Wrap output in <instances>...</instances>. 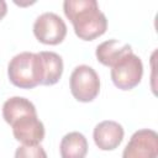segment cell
I'll list each match as a JSON object with an SVG mask.
<instances>
[{"label":"cell","mask_w":158,"mask_h":158,"mask_svg":"<svg viewBox=\"0 0 158 158\" xmlns=\"http://www.w3.org/2000/svg\"><path fill=\"white\" fill-rule=\"evenodd\" d=\"M63 11L73 23L75 35L83 41H93L106 32L107 19L96 0H65Z\"/></svg>","instance_id":"1"},{"label":"cell","mask_w":158,"mask_h":158,"mask_svg":"<svg viewBox=\"0 0 158 158\" xmlns=\"http://www.w3.org/2000/svg\"><path fill=\"white\" fill-rule=\"evenodd\" d=\"M9 80L17 88L32 89L43 80L42 59L38 53L22 52L16 54L7 65Z\"/></svg>","instance_id":"2"},{"label":"cell","mask_w":158,"mask_h":158,"mask_svg":"<svg viewBox=\"0 0 158 158\" xmlns=\"http://www.w3.org/2000/svg\"><path fill=\"white\" fill-rule=\"evenodd\" d=\"M143 75V64L133 52L120 58L111 67V80L121 90H131L137 86Z\"/></svg>","instance_id":"3"},{"label":"cell","mask_w":158,"mask_h":158,"mask_svg":"<svg viewBox=\"0 0 158 158\" xmlns=\"http://www.w3.org/2000/svg\"><path fill=\"white\" fill-rule=\"evenodd\" d=\"M69 86L72 95L80 102L93 101L100 91V79L98 73L89 65L81 64L74 68L70 74Z\"/></svg>","instance_id":"4"},{"label":"cell","mask_w":158,"mask_h":158,"mask_svg":"<svg viewBox=\"0 0 158 158\" xmlns=\"http://www.w3.org/2000/svg\"><path fill=\"white\" fill-rule=\"evenodd\" d=\"M33 35L43 44H58L67 35V25L54 12H43L33 23Z\"/></svg>","instance_id":"5"},{"label":"cell","mask_w":158,"mask_h":158,"mask_svg":"<svg viewBox=\"0 0 158 158\" xmlns=\"http://www.w3.org/2000/svg\"><path fill=\"white\" fill-rule=\"evenodd\" d=\"M158 135L149 128L136 131L126 144L122 158H157Z\"/></svg>","instance_id":"6"},{"label":"cell","mask_w":158,"mask_h":158,"mask_svg":"<svg viewBox=\"0 0 158 158\" xmlns=\"http://www.w3.org/2000/svg\"><path fill=\"white\" fill-rule=\"evenodd\" d=\"M11 126L15 139L25 146H37L44 138V126L37 115L22 116Z\"/></svg>","instance_id":"7"},{"label":"cell","mask_w":158,"mask_h":158,"mask_svg":"<svg viewBox=\"0 0 158 158\" xmlns=\"http://www.w3.org/2000/svg\"><path fill=\"white\" fill-rule=\"evenodd\" d=\"M123 127L112 120H106L99 122L93 132V138L95 144L101 151H114L116 149L123 139Z\"/></svg>","instance_id":"8"},{"label":"cell","mask_w":158,"mask_h":158,"mask_svg":"<svg viewBox=\"0 0 158 158\" xmlns=\"http://www.w3.org/2000/svg\"><path fill=\"white\" fill-rule=\"evenodd\" d=\"M131 52H132V47L130 44L121 43L118 40L112 38L100 43L96 47L95 56L101 64L106 67H112L120 58H122L123 56Z\"/></svg>","instance_id":"9"},{"label":"cell","mask_w":158,"mask_h":158,"mask_svg":"<svg viewBox=\"0 0 158 158\" xmlns=\"http://www.w3.org/2000/svg\"><path fill=\"white\" fill-rule=\"evenodd\" d=\"M27 115H37V111L35 105L26 98L12 96L2 105V117L9 125H12L17 118Z\"/></svg>","instance_id":"10"},{"label":"cell","mask_w":158,"mask_h":158,"mask_svg":"<svg viewBox=\"0 0 158 158\" xmlns=\"http://www.w3.org/2000/svg\"><path fill=\"white\" fill-rule=\"evenodd\" d=\"M59 151L62 158H85L88 153V141L80 132H69L62 138Z\"/></svg>","instance_id":"11"},{"label":"cell","mask_w":158,"mask_h":158,"mask_svg":"<svg viewBox=\"0 0 158 158\" xmlns=\"http://www.w3.org/2000/svg\"><path fill=\"white\" fill-rule=\"evenodd\" d=\"M43 67V80L41 85H54L62 77L63 73V60L56 52H40Z\"/></svg>","instance_id":"12"},{"label":"cell","mask_w":158,"mask_h":158,"mask_svg":"<svg viewBox=\"0 0 158 158\" xmlns=\"http://www.w3.org/2000/svg\"><path fill=\"white\" fill-rule=\"evenodd\" d=\"M15 158H47L44 148L40 144L37 146H20L15 151Z\"/></svg>","instance_id":"13"},{"label":"cell","mask_w":158,"mask_h":158,"mask_svg":"<svg viewBox=\"0 0 158 158\" xmlns=\"http://www.w3.org/2000/svg\"><path fill=\"white\" fill-rule=\"evenodd\" d=\"M6 12H7V5H6V2L4 0H0V20L4 19Z\"/></svg>","instance_id":"14"}]
</instances>
